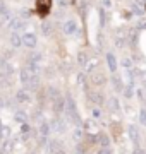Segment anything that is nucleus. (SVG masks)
Here are the masks:
<instances>
[{
    "mask_svg": "<svg viewBox=\"0 0 146 154\" xmlns=\"http://www.w3.org/2000/svg\"><path fill=\"white\" fill-rule=\"evenodd\" d=\"M36 77L38 75H36V67L34 65H28V67H24L23 70H21V82L26 84V86H29Z\"/></svg>",
    "mask_w": 146,
    "mask_h": 154,
    "instance_id": "1",
    "label": "nucleus"
},
{
    "mask_svg": "<svg viewBox=\"0 0 146 154\" xmlns=\"http://www.w3.org/2000/svg\"><path fill=\"white\" fill-rule=\"evenodd\" d=\"M62 29H64V33L67 34V36H72V34L78 33V22L74 21V19H69V21L64 22Z\"/></svg>",
    "mask_w": 146,
    "mask_h": 154,
    "instance_id": "2",
    "label": "nucleus"
},
{
    "mask_svg": "<svg viewBox=\"0 0 146 154\" xmlns=\"http://www.w3.org/2000/svg\"><path fill=\"white\" fill-rule=\"evenodd\" d=\"M36 34H33V33H24L23 34V45L24 46H28V48H34L36 46Z\"/></svg>",
    "mask_w": 146,
    "mask_h": 154,
    "instance_id": "3",
    "label": "nucleus"
},
{
    "mask_svg": "<svg viewBox=\"0 0 146 154\" xmlns=\"http://www.w3.org/2000/svg\"><path fill=\"white\" fill-rule=\"evenodd\" d=\"M88 98H90V101L93 103V105H96V106H100V105H103V103H105L103 94L98 93V91H91V93L88 94Z\"/></svg>",
    "mask_w": 146,
    "mask_h": 154,
    "instance_id": "4",
    "label": "nucleus"
},
{
    "mask_svg": "<svg viewBox=\"0 0 146 154\" xmlns=\"http://www.w3.org/2000/svg\"><path fill=\"white\" fill-rule=\"evenodd\" d=\"M48 134H50V125L46 123V122H43L41 125H40V142L45 144L46 142V137H48Z\"/></svg>",
    "mask_w": 146,
    "mask_h": 154,
    "instance_id": "5",
    "label": "nucleus"
},
{
    "mask_svg": "<svg viewBox=\"0 0 146 154\" xmlns=\"http://www.w3.org/2000/svg\"><path fill=\"white\" fill-rule=\"evenodd\" d=\"M105 58H107V67H108V70L110 72H115L117 70V58H115V55H113V53H110V51H108L107 55H105Z\"/></svg>",
    "mask_w": 146,
    "mask_h": 154,
    "instance_id": "6",
    "label": "nucleus"
},
{
    "mask_svg": "<svg viewBox=\"0 0 146 154\" xmlns=\"http://www.w3.org/2000/svg\"><path fill=\"white\" fill-rule=\"evenodd\" d=\"M127 135L134 144H139V132H138V127L136 125H129L127 127Z\"/></svg>",
    "mask_w": 146,
    "mask_h": 154,
    "instance_id": "7",
    "label": "nucleus"
},
{
    "mask_svg": "<svg viewBox=\"0 0 146 154\" xmlns=\"http://www.w3.org/2000/svg\"><path fill=\"white\" fill-rule=\"evenodd\" d=\"M50 127L53 128V130H55V132H59V134H64V132H65V128H67L65 122L62 120V118H57V120L53 122V123H52Z\"/></svg>",
    "mask_w": 146,
    "mask_h": 154,
    "instance_id": "8",
    "label": "nucleus"
},
{
    "mask_svg": "<svg viewBox=\"0 0 146 154\" xmlns=\"http://www.w3.org/2000/svg\"><path fill=\"white\" fill-rule=\"evenodd\" d=\"M91 82L95 84V86H103V84L107 82L105 74H101V72H95V74L91 75Z\"/></svg>",
    "mask_w": 146,
    "mask_h": 154,
    "instance_id": "9",
    "label": "nucleus"
},
{
    "mask_svg": "<svg viewBox=\"0 0 146 154\" xmlns=\"http://www.w3.org/2000/svg\"><path fill=\"white\" fill-rule=\"evenodd\" d=\"M24 24H26V22L23 21V19H11V22H9V28L12 29V31H17V29H23L24 28Z\"/></svg>",
    "mask_w": 146,
    "mask_h": 154,
    "instance_id": "10",
    "label": "nucleus"
},
{
    "mask_svg": "<svg viewBox=\"0 0 146 154\" xmlns=\"http://www.w3.org/2000/svg\"><path fill=\"white\" fill-rule=\"evenodd\" d=\"M11 45L14 46V48L21 46V45H23V36H19L17 33H12L11 34Z\"/></svg>",
    "mask_w": 146,
    "mask_h": 154,
    "instance_id": "11",
    "label": "nucleus"
},
{
    "mask_svg": "<svg viewBox=\"0 0 146 154\" xmlns=\"http://www.w3.org/2000/svg\"><path fill=\"white\" fill-rule=\"evenodd\" d=\"M108 110L113 111V113H117L120 110V106H119V99L117 98H110L108 99Z\"/></svg>",
    "mask_w": 146,
    "mask_h": 154,
    "instance_id": "12",
    "label": "nucleus"
},
{
    "mask_svg": "<svg viewBox=\"0 0 146 154\" xmlns=\"http://www.w3.org/2000/svg\"><path fill=\"white\" fill-rule=\"evenodd\" d=\"M14 118H16V122H19V123H26V120H28V113L23 111V110H19V111H16Z\"/></svg>",
    "mask_w": 146,
    "mask_h": 154,
    "instance_id": "13",
    "label": "nucleus"
},
{
    "mask_svg": "<svg viewBox=\"0 0 146 154\" xmlns=\"http://www.w3.org/2000/svg\"><path fill=\"white\" fill-rule=\"evenodd\" d=\"M98 142H100L101 147H108V146H110V139H108V135H105V134H98Z\"/></svg>",
    "mask_w": 146,
    "mask_h": 154,
    "instance_id": "14",
    "label": "nucleus"
},
{
    "mask_svg": "<svg viewBox=\"0 0 146 154\" xmlns=\"http://www.w3.org/2000/svg\"><path fill=\"white\" fill-rule=\"evenodd\" d=\"M16 99L19 101V103H28L29 101V94L26 93V91H19V93L16 94Z\"/></svg>",
    "mask_w": 146,
    "mask_h": 154,
    "instance_id": "15",
    "label": "nucleus"
},
{
    "mask_svg": "<svg viewBox=\"0 0 146 154\" xmlns=\"http://www.w3.org/2000/svg\"><path fill=\"white\" fill-rule=\"evenodd\" d=\"M46 151H48V152H59V151H60V149H59V142H57V140H50V142L46 144Z\"/></svg>",
    "mask_w": 146,
    "mask_h": 154,
    "instance_id": "16",
    "label": "nucleus"
},
{
    "mask_svg": "<svg viewBox=\"0 0 146 154\" xmlns=\"http://www.w3.org/2000/svg\"><path fill=\"white\" fill-rule=\"evenodd\" d=\"M83 137H84V130H83L81 127H76V128H74V132H72V139H74V140H81Z\"/></svg>",
    "mask_w": 146,
    "mask_h": 154,
    "instance_id": "17",
    "label": "nucleus"
},
{
    "mask_svg": "<svg viewBox=\"0 0 146 154\" xmlns=\"http://www.w3.org/2000/svg\"><path fill=\"white\" fill-rule=\"evenodd\" d=\"M88 55H86L84 51H79L78 53V63L79 65H83V67H86V63H88Z\"/></svg>",
    "mask_w": 146,
    "mask_h": 154,
    "instance_id": "18",
    "label": "nucleus"
},
{
    "mask_svg": "<svg viewBox=\"0 0 146 154\" xmlns=\"http://www.w3.org/2000/svg\"><path fill=\"white\" fill-rule=\"evenodd\" d=\"M41 29H43V33L46 34V36H50L52 31H53V26H52V22H43V26H41Z\"/></svg>",
    "mask_w": 146,
    "mask_h": 154,
    "instance_id": "19",
    "label": "nucleus"
},
{
    "mask_svg": "<svg viewBox=\"0 0 146 154\" xmlns=\"http://www.w3.org/2000/svg\"><path fill=\"white\" fill-rule=\"evenodd\" d=\"M64 110H65V101H64L62 98H59L55 101V111H59V113H60V111H64Z\"/></svg>",
    "mask_w": 146,
    "mask_h": 154,
    "instance_id": "20",
    "label": "nucleus"
},
{
    "mask_svg": "<svg viewBox=\"0 0 146 154\" xmlns=\"http://www.w3.org/2000/svg\"><path fill=\"white\" fill-rule=\"evenodd\" d=\"M48 96H50L53 101H57V99L60 98V93H59V89H55V88H48Z\"/></svg>",
    "mask_w": 146,
    "mask_h": 154,
    "instance_id": "21",
    "label": "nucleus"
},
{
    "mask_svg": "<svg viewBox=\"0 0 146 154\" xmlns=\"http://www.w3.org/2000/svg\"><path fill=\"white\" fill-rule=\"evenodd\" d=\"M112 82H113V86H115V89H117V91H124L122 82H120V79H119V75H113V77H112Z\"/></svg>",
    "mask_w": 146,
    "mask_h": 154,
    "instance_id": "22",
    "label": "nucleus"
},
{
    "mask_svg": "<svg viewBox=\"0 0 146 154\" xmlns=\"http://www.w3.org/2000/svg\"><path fill=\"white\" fill-rule=\"evenodd\" d=\"M96 65H98V62H96V60H90L88 63H86L84 69H86V72H93L96 69Z\"/></svg>",
    "mask_w": 146,
    "mask_h": 154,
    "instance_id": "23",
    "label": "nucleus"
},
{
    "mask_svg": "<svg viewBox=\"0 0 146 154\" xmlns=\"http://www.w3.org/2000/svg\"><path fill=\"white\" fill-rule=\"evenodd\" d=\"M139 123L146 127V108H141L139 110Z\"/></svg>",
    "mask_w": 146,
    "mask_h": 154,
    "instance_id": "24",
    "label": "nucleus"
},
{
    "mask_svg": "<svg viewBox=\"0 0 146 154\" xmlns=\"http://www.w3.org/2000/svg\"><path fill=\"white\" fill-rule=\"evenodd\" d=\"M41 60V55H40V53H31V57H29V62H31V65H34V63H36V62H40Z\"/></svg>",
    "mask_w": 146,
    "mask_h": 154,
    "instance_id": "25",
    "label": "nucleus"
},
{
    "mask_svg": "<svg viewBox=\"0 0 146 154\" xmlns=\"http://www.w3.org/2000/svg\"><path fill=\"white\" fill-rule=\"evenodd\" d=\"M122 67H124V69H127V70H132V62H131L129 58H124V60H122Z\"/></svg>",
    "mask_w": 146,
    "mask_h": 154,
    "instance_id": "26",
    "label": "nucleus"
},
{
    "mask_svg": "<svg viewBox=\"0 0 146 154\" xmlns=\"http://www.w3.org/2000/svg\"><path fill=\"white\" fill-rule=\"evenodd\" d=\"M0 16H9V9L4 2H0Z\"/></svg>",
    "mask_w": 146,
    "mask_h": 154,
    "instance_id": "27",
    "label": "nucleus"
},
{
    "mask_svg": "<svg viewBox=\"0 0 146 154\" xmlns=\"http://www.w3.org/2000/svg\"><path fill=\"white\" fill-rule=\"evenodd\" d=\"M122 93H124V96H125V98H131V96H132V88H131V86H125Z\"/></svg>",
    "mask_w": 146,
    "mask_h": 154,
    "instance_id": "28",
    "label": "nucleus"
},
{
    "mask_svg": "<svg viewBox=\"0 0 146 154\" xmlns=\"http://www.w3.org/2000/svg\"><path fill=\"white\" fill-rule=\"evenodd\" d=\"M91 115H93V118H100V116H101L100 108H93V110H91Z\"/></svg>",
    "mask_w": 146,
    "mask_h": 154,
    "instance_id": "29",
    "label": "nucleus"
},
{
    "mask_svg": "<svg viewBox=\"0 0 146 154\" xmlns=\"http://www.w3.org/2000/svg\"><path fill=\"white\" fill-rule=\"evenodd\" d=\"M2 149H4V152L11 151V149H12V142H11V140H5V142H4V147H2Z\"/></svg>",
    "mask_w": 146,
    "mask_h": 154,
    "instance_id": "30",
    "label": "nucleus"
},
{
    "mask_svg": "<svg viewBox=\"0 0 146 154\" xmlns=\"http://www.w3.org/2000/svg\"><path fill=\"white\" fill-rule=\"evenodd\" d=\"M96 154H112V151H110V147H100Z\"/></svg>",
    "mask_w": 146,
    "mask_h": 154,
    "instance_id": "31",
    "label": "nucleus"
},
{
    "mask_svg": "<svg viewBox=\"0 0 146 154\" xmlns=\"http://www.w3.org/2000/svg\"><path fill=\"white\" fill-rule=\"evenodd\" d=\"M132 154H146V151H144V149H141V147H136Z\"/></svg>",
    "mask_w": 146,
    "mask_h": 154,
    "instance_id": "32",
    "label": "nucleus"
},
{
    "mask_svg": "<svg viewBox=\"0 0 146 154\" xmlns=\"http://www.w3.org/2000/svg\"><path fill=\"white\" fill-rule=\"evenodd\" d=\"M144 89H138V98H141V99H144V93H143Z\"/></svg>",
    "mask_w": 146,
    "mask_h": 154,
    "instance_id": "33",
    "label": "nucleus"
},
{
    "mask_svg": "<svg viewBox=\"0 0 146 154\" xmlns=\"http://www.w3.org/2000/svg\"><path fill=\"white\" fill-rule=\"evenodd\" d=\"M78 154H84V151H83V147H81V146H78Z\"/></svg>",
    "mask_w": 146,
    "mask_h": 154,
    "instance_id": "34",
    "label": "nucleus"
},
{
    "mask_svg": "<svg viewBox=\"0 0 146 154\" xmlns=\"http://www.w3.org/2000/svg\"><path fill=\"white\" fill-rule=\"evenodd\" d=\"M103 5H107V7H108V5H110V0H103Z\"/></svg>",
    "mask_w": 146,
    "mask_h": 154,
    "instance_id": "35",
    "label": "nucleus"
},
{
    "mask_svg": "<svg viewBox=\"0 0 146 154\" xmlns=\"http://www.w3.org/2000/svg\"><path fill=\"white\" fill-rule=\"evenodd\" d=\"M55 154H65V152H64V151L60 149V151H59V152H55Z\"/></svg>",
    "mask_w": 146,
    "mask_h": 154,
    "instance_id": "36",
    "label": "nucleus"
},
{
    "mask_svg": "<svg viewBox=\"0 0 146 154\" xmlns=\"http://www.w3.org/2000/svg\"><path fill=\"white\" fill-rule=\"evenodd\" d=\"M0 106H2V99H0Z\"/></svg>",
    "mask_w": 146,
    "mask_h": 154,
    "instance_id": "37",
    "label": "nucleus"
},
{
    "mask_svg": "<svg viewBox=\"0 0 146 154\" xmlns=\"http://www.w3.org/2000/svg\"><path fill=\"white\" fill-rule=\"evenodd\" d=\"M144 103H146V99H144Z\"/></svg>",
    "mask_w": 146,
    "mask_h": 154,
    "instance_id": "38",
    "label": "nucleus"
},
{
    "mask_svg": "<svg viewBox=\"0 0 146 154\" xmlns=\"http://www.w3.org/2000/svg\"><path fill=\"white\" fill-rule=\"evenodd\" d=\"M0 26H2V24H0Z\"/></svg>",
    "mask_w": 146,
    "mask_h": 154,
    "instance_id": "39",
    "label": "nucleus"
}]
</instances>
